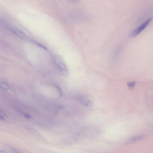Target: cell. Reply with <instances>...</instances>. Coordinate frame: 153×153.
<instances>
[{
  "label": "cell",
  "instance_id": "cell-1",
  "mask_svg": "<svg viewBox=\"0 0 153 153\" xmlns=\"http://www.w3.org/2000/svg\"><path fill=\"white\" fill-rule=\"evenodd\" d=\"M54 64L60 73L64 76H67L68 74V69L66 64L61 58L58 56L53 59Z\"/></svg>",
  "mask_w": 153,
  "mask_h": 153
},
{
  "label": "cell",
  "instance_id": "cell-2",
  "mask_svg": "<svg viewBox=\"0 0 153 153\" xmlns=\"http://www.w3.org/2000/svg\"><path fill=\"white\" fill-rule=\"evenodd\" d=\"M152 20L149 18L147 20L142 24L132 31L130 33V35L132 37H134L141 33L148 26Z\"/></svg>",
  "mask_w": 153,
  "mask_h": 153
},
{
  "label": "cell",
  "instance_id": "cell-3",
  "mask_svg": "<svg viewBox=\"0 0 153 153\" xmlns=\"http://www.w3.org/2000/svg\"><path fill=\"white\" fill-rule=\"evenodd\" d=\"M20 152L8 144L0 141V152L15 153Z\"/></svg>",
  "mask_w": 153,
  "mask_h": 153
},
{
  "label": "cell",
  "instance_id": "cell-4",
  "mask_svg": "<svg viewBox=\"0 0 153 153\" xmlns=\"http://www.w3.org/2000/svg\"><path fill=\"white\" fill-rule=\"evenodd\" d=\"M11 31L19 38L23 40H27V37L21 31L15 27H12L10 28Z\"/></svg>",
  "mask_w": 153,
  "mask_h": 153
},
{
  "label": "cell",
  "instance_id": "cell-5",
  "mask_svg": "<svg viewBox=\"0 0 153 153\" xmlns=\"http://www.w3.org/2000/svg\"><path fill=\"white\" fill-rule=\"evenodd\" d=\"M79 99L81 103L85 106L90 107L92 106L93 103L90 100L84 97H80Z\"/></svg>",
  "mask_w": 153,
  "mask_h": 153
},
{
  "label": "cell",
  "instance_id": "cell-6",
  "mask_svg": "<svg viewBox=\"0 0 153 153\" xmlns=\"http://www.w3.org/2000/svg\"><path fill=\"white\" fill-rule=\"evenodd\" d=\"M147 136V135H143L133 137L129 140L127 142L126 144H130L135 142L138 140L145 138Z\"/></svg>",
  "mask_w": 153,
  "mask_h": 153
},
{
  "label": "cell",
  "instance_id": "cell-7",
  "mask_svg": "<svg viewBox=\"0 0 153 153\" xmlns=\"http://www.w3.org/2000/svg\"><path fill=\"white\" fill-rule=\"evenodd\" d=\"M0 88L4 90H7L9 88L8 85L4 82L0 83Z\"/></svg>",
  "mask_w": 153,
  "mask_h": 153
},
{
  "label": "cell",
  "instance_id": "cell-8",
  "mask_svg": "<svg viewBox=\"0 0 153 153\" xmlns=\"http://www.w3.org/2000/svg\"><path fill=\"white\" fill-rule=\"evenodd\" d=\"M7 117L5 112L3 110H0V120H4Z\"/></svg>",
  "mask_w": 153,
  "mask_h": 153
},
{
  "label": "cell",
  "instance_id": "cell-9",
  "mask_svg": "<svg viewBox=\"0 0 153 153\" xmlns=\"http://www.w3.org/2000/svg\"><path fill=\"white\" fill-rule=\"evenodd\" d=\"M136 83V81H132L128 82L127 84L129 88L132 89L134 88Z\"/></svg>",
  "mask_w": 153,
  "mask_h": 153
},
{
  "label": "cell",
  "instance_id": "cell-10",
  "mask_svg": "<svg viewBox=\"0 0 153 153\" xmlns=\"http://www.w3.org/2000/svg\"><path fill=\"white\" fill-rule=\"evenodd\" d=\"M55 86L59 92L60 95L61 96H63L64 95V93L61 89L59 86L57 85H55Z\"/></svg>",
  "mask_w": 153,
  "mask_h": 153
},
{
  "label": "cell",
  "instance_id": "cell-11",
  "mask_svg": "<svg viewBox=\"0 0 153 153\" xmlns=\"http://www.w3.org/2000/svg\"><path fill=\"white\" fill-rule=\"evenodd\" d=\"M33 42L35 44L37 45L38 46L41 47V48L44 49L46 50H47V48L44 46L43 45H42L41 44H40L39 43H38L37 42H36L35 41H33Z\"/></svg>",
  "mask_w": 153,
  "mask_h": 153
},
{
  "label": "cell",
  "instance_id": "cell-12",
  "mask_svg": "<svg viewBox=\"0 0 153 153\" xmlns=\"http://www.w3.org/2000/svg\"><path fill=\"white\" fill-rule=\"evenodd\" d=\"M23 115H24L25 118L27 119H30L32 118L31 116L27 113H24Z\"/></svg>",
  "mask_w": 153,
  "mask_h": 153
},
{
  "label": "cell",
  "instance_id": "cell-13",
  "mask_svg": "<svg viewBox=\"0 0 153 153\" xmlns=\"http://www.w3.org/2000/svg\"><path fill=\"white\" fill-rule=\"evenodd\" d=\"M57 108L59 109H63L65 108V106L62 105H58L56 106Z\"/></svg>",
  "mask_w": 153,
  "mask_h": 153
},
{
  "label": "cell",
  "instance_id": "cell-14",
  "mask_svg": "<svg viewBox=\"0 0 153 153\" xmlns=\"http://www.w3.org/2000/svg\"><path fill=\"white\" fill-rule=\"evenodd\" d=\"M68 1L71 3L75 4L77 2L78 0H68Z\"/></svg>",
  "mask_w": 153,
  "mask_h": 153
}]
</instances>
